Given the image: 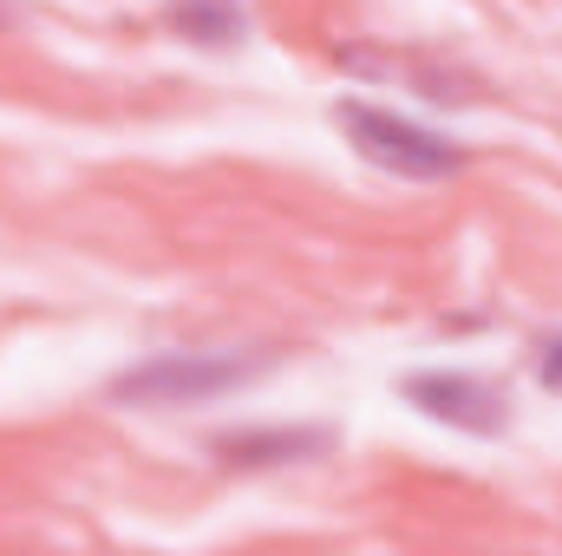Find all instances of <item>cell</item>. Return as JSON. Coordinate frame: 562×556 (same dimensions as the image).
<instances>
[{
    "label": "cell",
    "instance_id": "obj_1",
    "mask_svg": "<svg viewBox=\"0 0 562 556\" xmlns=\"http://www.w3.org/2000/svg\"><path fill=\"white\" fill-rule=\"evenodd\" d=\"M347 132L367 157L393 164V170H413V177H438V170H458V151L438 138H425L419 125L406 119H386V112H367V105H347Z\"/></svg>",
    "mask_w": 562,
    "mask_h": 556
},
{
    "label": "cell",
    "instance_id": "obj_2",
    "mask_svg": "<svg viewBox=\"0 0 562 556\" xmlns=\"http://www.w3.org/2000/svg\"><path fill=\"white\" fill-rule=\"evenodd\" d=\"M249 367H236V360H157V367H144L132 380H119V400H210V393H223V387H236Z\"/></svg>",
    "mask_w": 562,
    "mask_h": 556
},
{
    "label": "cell",
    "instance_id": "obj_3",
    "mask_svg": "<svg viewBox=\"0 0 562 556\" xmlns=\"http://www.w3.org/2000/svg\"><path fill=\"white\" fill-rule=\"evenodd\" d=\"M413 400H419L425 413H445V419H464V425H497V393H484V387H471V380H413Z\"/></svg>",
    "mask_w": 562,
    "mask_h": 556
},
{
    "label": "cell",
    "instance_id": "obj_4",
    "mask_svg": "<svg viewBox=\"0 0 562 556\" xmlns=\"http://www.w3.org/2000/svg\"><path fill=\"white\" fill-rule=\"evenodd\" d=\"M550 347H557V354H550V367L537 360V374H543V380H562V341H550Z\"/></svg>",
    "mask_w": 562,
    "mask_h": 556
}]
</instances>
